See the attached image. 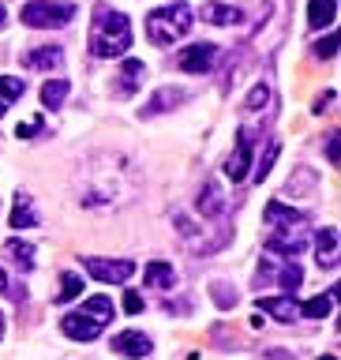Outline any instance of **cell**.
<instances>
[{
	"label": "cell",
	"mask_w": 341,
	"mask_h": 360,
	"mask_svg": "<svg viewBox=\"0 0 341 360\" xmlns=\"http://www.w3.org/2000/svg\"><path fill=\"white\" fill-rule=\"evenodd\" d=\"M266 229H270L266 248L274 255H292L297 259L304 248H308V221H304V214L289 210L285 202H278V199L266 207Z\"/></svg>",
	"instance_id": "cell-1"
},
{
	"label": "cell",
	"mask_w": 341,
	"mask_h": 360,
	"mask_svg": "<svg viewBox=\"0 0 341 360\" xmlns=\"http://www.w3.org/2000/svg\"><path fill=\"white\" fill-rule=\"evenodd\" d=\"M131 49V22L124 11H112V8H98L94 15V27H90V53L94 56H124Z\"/></svg>",
	"instance_id": "cell-2"
},
{
	"label": "cell",
	"mask_w": 341,
	"mask_h": 360,
	"mask_svg": "<svg viewBox=\"0 0 341 360\" xmlns=\"http://www.w3.org/2000/svg\"><path fill=\"white\" fill-rule=\"evenodd\" d=\"M112 323V300L109 297H86L79 311H67L60 319V330L75 342H94V338Z\"/></svg>",
	"instance_id": "cell-3"
},
{
	"label": "cell",
	"mask_w": 341,
	"mask_h": 360,
	"mask_svg": "<svg viewBox=\"0 0 341 360\" xmlns=\"http://www.w3.org/2000/svg\"><path fill=\"white\" fill-rule=\"evenodd\" d=\"M191 30V8L188 4H165V8H154L146 15V38L154 45H173L180 41L184 34Z\"/></svg>",
	"instance_id": "cell-4"
},
{
	"label": "cell",
	"mask_w": 341,
	"mask_h": 360,
	"mask_svg": "<svg viewBox=\"0 0 341 360\" xmlns=\"http://www.w3.org/2000/svg\"><path fill=\"white\" fill-rule=\"evenodd\" d=\"M22 22L34 30H45V27H64V22L75 19V4L67 0H27L22 4Z\"/></svg>",
	"instance_id": "cell-5"
},
{
	"label": "cell",
	"mask_w": 341,
	"mask_h": 360,
	"mask_svg": "<svg viewBox=\"0 0 341 360\" xmlns=\"http://www.w3.org/2000/svg\"><path fill=\"white\" fill-rule=\"evenodd\" d=\"M83 266L90 270V278L112 281V285H124V281L135 274V263H131V259H98V255H90V259H83Z\"/></svg>",
	"instance_id": "cell-6"
},
{
	"label": "cell",
	"mask_w": 341,
	"mask_h": 360,
	"mask_svg": "<svg viewBox=\"0 0 341 360\" xmlns=\"http://www.w3.org/2000/svg\"><path fill=\"white\" fill-rule=\"evenodd\" d=\"M176 64H180V72H188V75L214 72V68H218V45H188V49L176 56Z\"/></svg>",
	"instance_id": "cell-7"
},
{
	"label": "cell",
	"mask_w": 341,
	"mask_h": 360,
	"mask_svg": "<svg viewBox=\"0 0 341 360\" xmlns=\"http://www.w3.org/2000/svg\"><path fill=\"white\" fill-rule=\"evenodd\" d=\"M150 349H154V342L143 330H120L112 338V353H124V356H135V360L150 356Z\"/></svg>",
	"instance_id": "cell-8"
},
{
	"label": "cell",
	"mask_w": 341,
	"mask_h": 360,
	"mask_svg": "<svg viewBox=\"0 0 341 360\" xmlns=\"http://www.w3.org/2000/svg\"><path fill=\"white\" fill-rule=\"evenodd\" d=\"M247 162H252V131H240V143H236V150H233V158H229V162H225V176H229L233 180V184H236V180H244L247 176Z\"/></svg>",
	"instance_id": "cell-9"
},
{
	"label": "cell",
	"mask_w": 341,
	"mask_h": 360,
	"mask_svg": "<svg viewBox=\"0 0 341 360\" xmlns=\"http://www.w3.org/2000/svg\"><path fill=\"white\" fill-rule=\"evenodd\" d=\"M259 308H263L266 315H274L278 323H292L300 315V304L289 300V292H281V297H263V300H259Z\"/></svg>",
	"instance_id": "cell-10"
},
{
	"label": "cell",
	"mask_w": 341,
	"mask_h": 360,
	"mask_svg": "<svg viewBox=\"0 0 341 360\" xmlns=\"http://www.w3.org/2000/svg\"><path fill=\"white\" fill-rule=\"evenodd\" d=\"M143 75H146L143 60H124V64H120V75H117V94H120V98H131L135 90H139Z\"/></svg>",
	"instance_id": "cell-11"
},
{
	"label": "cell",
	"mask_w": 341,
	"mask_h": 360,
	"mask_svg": "<svg viewBox=\"0 0 341 360\" xmlns=\"http://www.w3.org/2000/svg\"><path fill=\"white\" fill-rule=\"evenodd\" d=\"M60 64H64L60 45H41V49L27 53V68H34V72H53V68H60Z\"/></svg>",
	"instance_id": "cell-12"
},
{
	"label": "cell",
	"mask_w": 341,
	"mask_h": 360,
	"mask_svg": "<svg viewBox=\"0 0 341 360\" xmlns=\"http://www.w3.org/2000/svg\"><path fill=\"white\" fill-rule=\"evenodd\" d=\"M184 98H188V94H184L180 86H162V90H157V94L143 105V117H157V112H165V109H176Z\"/></svg>",
	"instance_id": "cell-13"
},
{
	"label": "cell",
	"mask_w": 341,
	"mask_h": 360,
	"mask_svg": "<svg viewBox=\"0 0 341 360\" xmlns=\"http://www.w3.org/2000/svg\"><path fill=\"white\" fill-rule=\"evenodd\" d=\"M315 259H319V266H330V270L337 266V229L334 225L315 236Z\"/></svg>",
	"instance_id": "cell-14"
},
{
	"label": "cell",
	"mask_w": 341,
	"mask_h": 360,
	"mask_svg": "<svg viewBox=\"0 0 341 360\" xmlns=\"http://www.w3.org/2000/svg\"><path fill=\"white\" fill-rule=\"evenodd\" d=\"M263 270H270L266 278H278V285L285 289V292H297V289H300V281H304V270H300L297 263H281V266L263 263Z\"/></svg>",
	"instance_id": "cell-15"
},
{
	"label": "cell",
	"mask_w": 341,
	"mask_h": 360,
	"mask_svg": "<svg viewBox=\"0 0 341 360\" xmlns=\"http://www.w3.org/2000/svg\"><path fill=\"white\" fill-rule=\"evenodd\" d=\"M11 225H15V229H30V225H38V214H34L30 191H15V210H11Z\"/></svg>",
	"instance_id": "cell-16"
},
{
	"label": "cell",
	"mask_w": 341,
	"mask_h": 360,
	"mask_svg": "<svg viewBox=\"0 0 341 360\" xmlns=\"http://www.w3.org/2000/svg\"><path fill=\"white\" fill-rule=\"evenodd\" d=\"M143 281L150 289H173L176 285V270L169 266V263H150V266L143 270Z\"/></svg>",
	"instance_id": "cell-17"
},
{
	"label": "cell",
	"mask_w": 341,
	"mask_h": 360,
	"mask_svg": "<svg viewBox=\"0 0 341 360\" xmlns=\"http://www.w3.org/2000/svg\"><path fill=\"white\" fill-rule=\"evenodd\" d=\"M337 15V4L334 0H311L308 4V22H311V30H326L334 22Z\"/></svg>",
	"instance_id": "cell-18"
},
{
	"label": "cell",
	"mask_w": 341,
	"mask_h": 360,
	"mask_svg": "<svg viewBox=\"0 0 341 360\" xmlns=\"http://www.w3.org/2000/svg\"><path fill=\"white\" fill-rule=\"evenodd\" d=\"M202 19L218 22V27H233V22H240V8H233V4H202Z\"/></svg>",
	"instance_id": "cell-19"
},
{
	"label": "cell",
	"mask_w": 341,
	"mask_h": 360,
	"mask_svg": "<svg viewBox=\"0 0 341 360\" xmlns=\"http://www.w3.org/2000/svg\"><path fill=\"white\" fill-rule=\"evenodd\" d=\"M221 210H225L221 188H218V184H214V180H210V184L202 188V195H199V214H207V218H218Z\"/></svg>",
	"instance_id": "cell-20"
},
{
	"label": "cell",
	"mask_w": 341,
	"mask_h": 360,
	"mask_svg": "<svg viewBox=\"0 0 341 360\" xmlns=\"http://www.w3.org/2000/svg\"><path fill=\"white\" fill-rule=\"evenodd\" d=\"M67 101V83L64 79H49V83L41 86V105L45 109H60Z\"/></svg>",
	"instance_id": "cell-21"
},
{
	"label": "cell",
	"mask_w": 341,
	"mask_h": 360,
	"mask_svg": "<svg viewBox=\"0 0 341 360\" xmlns=\"http://www.w3.org/2000/svg\"><path fill=\"white\" fill-rule=\"evenodd\" d=\"M334 297H337V289H330L326 297H311V300L300 308V315H308V319H326V315H330V308H334Z\"/></svg>",
	"instance_id": "cell-22"
},
{
	"label": "cell",
	"mask_w": 341,
	"mask_h": 360,
	"mask_svg": "<svg viewBox=\"0 0 341 360\" xmlns=\"http://www.w3.org/2000/svg\"><path fill=\"white\" fill-rule=\"evenodd\" d=\"M22 98V79H11V75H0V117L8 112L11 101Z\"/></svg>",
	"instance_id": "cell-23"
},
{
	"label": "cell",
	"mask_w": 341,
	"mask_h": 360,
	"mask_svg": "<svg viewBox=\"0 0 341 360\" xmlns=\"http://www.w3.org/2000/svg\"><path fill=\"white\" fill-rule=\"evenodd\" d=\"M79 292H83V278H79L75 270H64V274H60V292H56V304L75 300Z\"/></svg>",
	"instance_id": "cell-24"
},
{
	"label": "cell",
	"mask_w": 341,
	"mask_h": 360,
	"mask_svg": "<svg viewBox=\"0 0 341 360\" xmlns=\"http://www.w3.org/2000/svg\"><path fill=\"white\" fill-rule=\"evenodd\" d=\"M8 255L15 259L22 270L34 266V244H30V240H8Z\"/></svg>",
	"instance_id": "cell-25"
},
{
	"label": "cell",
	"mask_w": 341,
	"mask_h": 360,
	"mask_svg": "<svg viewBox=\"0 0 341 360\" xmlns=\"http://www.w3.org/2000/svg\"><path fill=\"white\" fill-rule=\"evenodd\" d=\"M274 158H278V143H270V146H266V154L259 158V165H255V180H263V176L270 173V165H274Z\"/></svg>",
	"instance_id": "cell-26"
},
{
	"label": "cell",
	"mask_w": 341,
	"mask_h": 360,
	"mask_svg": "<svg viewBox=\"0 0 341 360\" xmlns=\"http://www.w3.org/2000/svg\"><path fill=\"white\" fill-rule=\"evenodd\" d=\"M266 101H270V86L259 83L252 94H247V109H259V105H266Z\"/></svg>",
	"instance_id": "cell-27"
},
{
	"label": "cell",
	"mask_w": 341,
	"mask_h": 360,
	"mask_svg": "<svg viewBox=\"0 0 341 360\" xmlns=\"http://www.w3.org/2000/svg\"><path fill=\"white\" fill-rule=\"evenodd\" d=\"M334 53H337V38H334V34H326L323 41H315V56H326V60H330Z\"/></svg>",
	"instance_id": "cell-28"
},
{
	"label": "cell",
	"mask_w": 341,
	"mask_h": 360,
	"mask_svg": "<svg viewBox=\"0 0 341 360\" xmlns=\"http://www.w3.org/2000/svg\"><path fill=\"white\" fill-rule=\"evenodd\" d=\"M124 311H128V315H139L143 311V297H139V292H124Z\"/></svg>",
	"instance_id": "cell-29"
},
{
	"label": "cell",
	"mask_w": 341,
	"mask_h": 360,
	"mask_svg": "<svg viewBox=\"0 0 341 360\" xmlns=\"http://www.w3.org/2000/svg\"><path fill=\"white\" fill-rule=\"evenodd\" d=\"M41 131V124L34 120V124H19V139H30V135H38Z\"/></svg>",
	"instance_id": "cell-30"
},
{
	"label": "cell",
	"mask_w": 341,
	"mask_h": 360,
	"mask_svg": "<svg viewBox=\"0 0 341 360\" xmlns=\"http://www.w3.org/2000/svg\"><path fill=\"white\" fill-rule=\"evenodd\" d=\"M326 158H330V165H337V131H330V143H326Z\"/></svg>",
	"instance_id": "cell-31"
},
{
	"label": "cell",
	"mask_w": 341,
	"mask_h": 360,
	"mask_svg": "<svg viewBox=\"0 0 341 360\" xmlns=\"http://www.w3.org/2000/svg\"><path fill=\"white\" fill-rule=\"evenodd\" d=\"M270 360H292L289 353H281V349H270Z\"/></svg>",
	"instance_id": "cell-32"
},
{
	"label": "cell",
	"mask_w": 341,
	"mask_h": 360,
	"mask_svg": "<svg viewBox=\"0 0 341 360\" xmlns=\"http://www.w3.org/2000/svg\"><path fill=\"white\" fill-rule=\"evenodd\" d=\"M8 289V278H4V270H0V292H4Z\"/></svg>",
	"instance_id": "cell-33"
},
{
	"label": "cell",
	"mask_w": 341,
	"mask_h": 360,
	"mask_svg": "<svg viewBox=\"0 0 341 360\" xmlns=\"http://www.w3.org/2000/svg\"><path fill=\"white\" fill-rule=\"evenodd\" d=\"M4 15H8V11H4V4H0V27H4Z\"/></svg>",
	"instance_id": "cell-34"
},
{
	"label": "cell",
	"mask_w": 341,
	"mask_h": 360,
	"mask_svg": "<svg viewBox=\"0 0 341 360\" xmlns=\"http://www.w3.org/2000/svg\"><path fill=\"white\" fill-rule=\"evenodd\" d=\"M0 338H4V315H0Z\"/></svg>",
	"instance_id": "cell-35"
},
{
	"label": "cell",
	"mask_w": 341,
	"mask_h": 360,
	"mask_svg": "<svg viewBox=\"0 0 341 360\" xmlns=\"http://www.w3.org/2000/svg\"><path fill=\"white\" fill-rule=\"evenodd\" d=\"M319 360H337V356H319Z\"/></svg>",
	"instance_id": "cell-36"
}]
</instances>
